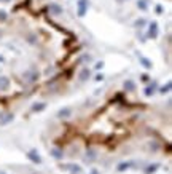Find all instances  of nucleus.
I'll return each instance as SVG.
<instances>
[{
  "label": "nucleus",
  "instance_id": "obj_9",
  "mask_svg": "<svg viewBox=\"0 0 172 174\" xmlns=\"http://www.w3.org/2000/svg\"><path fill=\"white\" fill-rule=\"evenodd\" d=\"M124 89H126V91H134V89H136V85H134V81L126 80V81H124Z\"/></svg>",
  "mask_w": 172,
  "mask_h": 174
},
{
  "label": "nucleus",
  "instance_id": "obj_20",
  "mask_svg": "<svg viewBox=\"0 0 172 174\" xmlns=\"http://www.w3.org/2000/svg\"><path fill=\"white\" fill-rule=\"evenodd\" d=\"M155 11H156V15H163V7H161V5H156Z\"/></svg>",
  "mask_w": 172,
  "mask_h": 174
},
{
  "label": "nucleus",
  "instance_id": "obj_17",
  "mask_svg": "<svg viewBox=\"0 0 172 174\" xmlns=\"http://www.w3.org/2000/svg\"><path fill=\"white\" fill-rule=\"evenodd\" d=\"M51 153H53V157H56V158H62V152H61V150H57V149H54Z\"/></svg>",
  "mask_w": 172,
  "mask_h": 174
},
{
  "label": "nucleus",
  "instance_id": "obj_21",
  "mask_svg": "<svg viewBox=\"0 0 172 174\" xmlns=\"http://www.w3.org/2000/svg\"><path fill=\"white\" fill-rule=\"evenodd\" d=\"M27 38H29V43H35V35L34 34H30V35H27Z\"/></svg>",
  "mask_w": 172,
  "mask_h": 174
},
{
  "label": "nucleus",
  "instance_id": "obj_14",
  "mask_svg": "<svg viewBox=\"0 0 172 174\" xmlns=\"http://www.w3.org/2000/svg\"><path fill=\"white\" fill-rule=\"evenodd\" d=\"M69 115H70V109H62V110L59 112V117H61V118H67Z\"/></svg>",
  "mask_w": 172,
  "mask_h": 174
},
{
  "label": "nucleus",
  "instance_id": "obj_10",
  "mask_svg": "<svg viewBox=\"0 0 172 174\" xmlns=\"http://www.w3.org/2000/svg\"><path fill=\"white\" fill-rule=\"evenodd\" d=\"M24 77H26V80H27V81H34L37 78V73L34 72V70H30V72H26L24 73Z\"/></svg>",
  "mask_w": 172,
  "mask_h": 174
},
{
  "label": "nucleus",
  "instance_id": "obj_11",
  "mask_svg": "<svg viewBox=\"0 0 172 174\" xmlns=\"http://www.w3.org/2000/svg\"><path fill=\"white\" fill-rule=\"evenodd\" d=\"M155 88H156V81H153L152 86H148V88L145 89V94H147V96H152V94L155 93Z\"/></svg>",
  "mask_w": 172,
  "mask_h": 174
},
{
  "label": "nucleus",
  "instance_id": "obj_24",
  "mask_svg": "<svg viewBox=\"0 0 172 174\" xmlns=\"http://www.w3.org/2000/svg\"><path fill=\"white\" fill-rule=\"evenodd\" d=\"M96 80H97V81H100V80H104V75H102V73H100V75H97V77H96Z\"/></svg>",
  "mask_w": 172,
  "mask_h": 174
},
{
  "label": "nucleus",
  "instance_id": "obj_1",
  "mask_svg": "<svg viewBox=\"0 0 172 174\" xmlns=\"http://www.w3.org/2000/svg\"><path fill=\"white\" fill-rule=\"evenodd\" d=\"M76 5H78V10H76V15L80 18H83L84 15H86V11H88V7H89V0H78L76 2Z\"/></svg>",
  "mask_w": 172,
  "mask_h": 174
},
{
  "label": "nucleus",
  "instance_id": "obj_8",
  "mask_svg": "<svg viewBox=\"0 0 172 174\" xmlns=\"http://www.w3.org/2000/svg\"><path fill=\"white\" fill-rule=\"evenodd\" d=\"M137 8L145 11L148 8V0H137Z\"/></svg>",
  "mask_w": 172,
  "mask_h": 174
},
{
  "label": "nucleus",
  "instance_id": "obj_5",
  "mask_svg": "<svg viewBox=\"0 0 172 174\" xmlns=\"http://www.w3.org/2000/svg\"><path fill=\"white\" fill-rule=\"evenodd\" d=\"M139 61H140V64L144 65L145 69H152V61H150V59H147V58H144V56H140L139 54Z\"/></svg>",
  "mask_w": 172,
  "mask_h": 174
},
{
  "label": "nucleus",
  "instance_id": "obj_25",
  "mask_svg": "<svg viewBox=\"0 0 172 174\" xmlns=\"http://www.w3.org/2000/svg\"><path fill=\"white\" fill-rule=\"evenodd\" d=\"M142 80H144V81H148V75H142Z\"/></svg>",
  "mask_w": 172,
  "mask_h": 174
},
{
  "label": "nucleus",
  "instance_id": "obj_2",
  "mask_svg": "<svg viewBox=\"0 0 172 174\" xmlns=\"http://www.w3.org/2000/svg\"><path fill=\"white\" fill-rule=\"evenodd\" d=\"M148 37L150 38H156L158 37V22L152 21V24L148 26Z\"/></svg>",
  "mask_w": 172,
  "mask_h": 174
},
{
  "label": "nucleus",
  "instance_id": "obj_3",
  "mask_svg": "<svg viewBox=\"0 0 172 174\" xmlns=\"http://www.w3.org/2000/svg\"><path fill=\"white\" fill-rule=\"evenodd\" d=\"M48 11H49V15H62V7L57 3H49Z\"/></svg>",
  "mask_w": 172,
  "mask_h": 174
},
{
  "label": "nucleus",
  "instance_id": "obj_6",
  "mask_svg": "<svg viewBox=\"0 0 172 174\" xmlns=\"http://www.w3.org/2000/svg\"><path fill=\"white\" fill-rule=\"evenodd\" d=\"M10 86V80L7 77H0V89L2 91H5V89Z\"/></svg>",
  "mask_w": 172,
  "mask_h": 174
},
{
  "label": "nucleus",
  "instance_id": "obj_18",
  "mask_svg": "<svg viewBox=\"0 0 172 174\" xmlns=\"http://www.w3.org/2000/svg\"><path fill=\"white\" fill-rule=\"evenodd\" d=\"M45 109V104H37V105H34V110L35 112H40V110H43Z\"/></svg>",
  "mask_w": 172,
  "mask_h": 174
},
{
  "label": "nucleus",
  "instance_id": "obj_22",
  "mask_svg": "<svg viewBox=\"0 0 172 174\" xmlns=\"http://www.w3.org/2000/svg\"><path fill=\"white\" fill-rule=\"evenodd\" d=\"M0 21H7V13L0 11Z\"/></svg>",
  "mask_w": 172,
  "mask_h": 174
},
{
  "label": "nucleus",
  "instance_id": "obj_19",
  "mask_svg": "<svg viewBox=\"0 0 172 174\" xmlns=\"http://www.w3.org/2000/svg\"><path fill=\"white\" fill-rule=\"evenodd\" d=\"M169 89H171V83H166V86H163V88H161V93H167Z\"/></svg>",
  "mask_w": 172,
  "mask_h": 174
},
{
  "label": "nucleus",
  "instance_id": "obj_23",
  "mask_svg": "<svg viewBox=\"0 0 172 174\" xmlns=\"http://www.w3.org/2000/svg\"><path fill=\"white\" fill-rule=\"evenodd\" d=\"M102 67H104V62H102V61H99V62L96 64V69H102Z\"/></svg>",
  "mask_w": 172,
  "mask_h": 174
},
{
  "label": "nucleus",
  "instance_id": "obj_26",
  "mask_svg": "<svg viewBox=\"0 0 172 174\" xmlns=\"http://www.w3.org/2000/svg\"><path fill=\"white\" fill-rule=\"evenodd\" d=\"M116 2H120V3H123V2H126V0H116Z\"/></svg>",
  "mask_w": 172,
  "mask_h": 174
},
{
  "label": "nucleus",
  "instance_id": "obj_4",
  "mask_svg": "<svg viewBox=\"0 0 172 174\" xmlns=\"http://www.w3.org/2000/svg\"><path fill=\"white\" fill-rule=\"evenodd\" d=\"M29 158H30V160H32L34 163H40L42 161V158H40V155L37 153L35 150H30V152H29V155H27Z\"/></svg>",
  "mask_w": 172,
  "mask_h": 174
},
{
  "label": "nucleus",
  "instance_id": "obj_7",
  "mask_svg": "<svg viewBox=\"0 0 172 174\" xmlns=\"http://www.w3.org/2000/svg\"><path fill=\"white\" fill-rule=\"evenodd\" d=\"M11 120H13V115H11V113H3V115L0 117V123H2V125H7V123L11 122Z\"/></svg>",
  "mask_w": 172,
  "mask_h": 174
},
{
  "label": "nucleus",
  "instance_id": "obj_16",
  "mask_svg": "<svg viewBox=\"0 0 172 174\" xmlns=\"http://www.w3.org/2000/svg\"><path fill=\"white\" fill-rule=\"evenodd\" d=\"M129 166H131V163H121V165H118V171H124V169H128Z\"/></svg>",
  "mask_w": 172,
  "mask_h": 174
},
{
  "label": "nucleus",
  "instance_id": "obj_12",
  "mask_svg": "<svg viewBox=\"0 0 172 174\" xmlns=\"http://www.w3.org/2000/svg\"><path fill=\"white\" fill-rule=\"evenodd\" d=\"M145 24H147V21H145L144 18H140V19H137L136 22H134V26H136V27L139 29V30H140V29H142V27H144Z\"/></svg>",
  "mask_w": 172,
  "mask_h": 174
},
{
  "label": "nucleus",
  "instance_id": "obj_13",
  "mask_svg": "<svg viewBox=\"0 0 172 174\" xmlns=\"http://www.w3.org/2000/svg\"><path fill=\"white\" fill-rule=\"evenodd\" d=\"M88 77H89V69H83L80 73V80H86Z\"/></svg>",
  "mask_w": 172,
  "mask_h": 174
},
{
  "label": "nucleus",
  "instance_id": "obj_15",
  "mask_svg": "<svg viewBox=\"0 0 172 174\" xmlns=\"http://www.w3.org/2000/svg\"><path fill=\"white\" fill-rule=\"evenodd\" d=\"M156 169H158V165H152V166H148V168H147L145 173H147V174H153Z\"/></svg>",
  "mask_w": 172,
  "mask_h": 174
}]
</instances>
